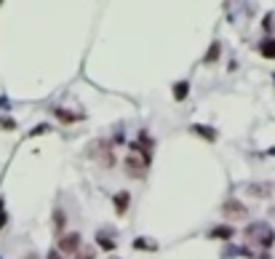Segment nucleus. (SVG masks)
I'll use <instances>...</instances> for the list:
<instances>
[{
	"instance_id": "f257e3e1",
	"label": "nucleus",
	"mask_w": 275,
	"mask_h": 259,
	"mask_svg": "<svg viewBox=\"0 0 275 259\" xmlns=\"http://www.w3.org/2000/svg\"><path fill=\"white\" fill-rule=\"evenodd\" d=\"M123 168H126V174H128V177L145 179L147 177V168H150V155H147V153H131L123 160Z\"/></svg>"
},
{
	"instance_id": "f03ea898",
	"label": "nucleus",
	"mask_w": 275,
	"mask_h": 259,
	"mask_svg": "<svg viewBox=\"0 0 275 259\" xmlns=\"http://www.w3.org/2000/svg\"><path fill=\"white\" fill-rule=\"evenodd\" d=\"M222 214H225V219H230V222H243V219H249V206H243L240 200L230 198L222 206Z\"/></svg>"
},
{
	"instance_id": "7ed1b4c3",
	"label": "nucleus",
	"mask_w": 275,
	"mask_h": 259,
	"mask_svg": "<svg viewBox=\"0 0 275 259\" xmlns=\"http://www.w3.org/2000/svg\"><path fill=\"white\" fill-rule=\"evenodd\" d=\"M246 235H249V238H259L262 249H267V246L275 243V230L267 227V224H251V227L246 230Z\"/></svg>"
},
{
	"instance_id": "20e7f679",
	"label": "nucleus",
	"mask_w": 275,
	"mask_h": 259,
	"mask_svg": "<svg viewBox=\"0 0 275 259\" xmlns=\"http://www.w3.org/2000/svg\"><path fill=\"white\" fill-rule=\"evenodd\" d=\"M80 249H83L80 233H62V238H59V251L62 254H78Z\"/></svg>"
},
{
	"instance_id": "39448f33",
	"label": "nucleus",
	"mask_w": 275,
	"mask_h": 259,
	"mask_svg": "<svg viewBox=\"0 0 275 259\" xmlns=\"http://www.w3.org/2000/svg\"><path fill=\"white\" fill-rule=\"evenodd\" d=\"M91 155H96V160L102 163L105 168H112L115 166V153H112V142H99L94 150H91Z\"/></svg>"
},
{
	"instance_id": "423d86ee",
	"label": "nucleus",
	"mask_w": 275,
	"mask_h": 259,
	"mask_svg": "<svg viewBox=\"0 0 275 259\" xmlns=\"http://www.w3.org/2000/svg\"><path fill=\"white\" fill-rule=\"evenodd\" d=\"M246 195H249V198H270V195H273V184H267V182H251L249 187H246Z\"/></svg>"
},
{
	"instance_id": "0eeeda50",
	"label": "nucleus",
	"mask_w": 275,
	"mask_h": 259,
	"mask_svg": "<svg viewBox=\"0 0 275 259\" xmlns=\"http://www.w3.org/2000/svg\"><path fill=\"white\" fill-rule=\"evenodd\" d=\"M112 203H115V214H120V217H123L126 211H128V203H131V195L126 193H115V198H112Z\"/></svg>"
},
{
	"instance_id": "6e6552de",
	"label": "nucleus",
	"mask_w": 275,
	"mask_h": 259,
	"mask_svg": "<svg viewBox=\"0 0 275 259\" xmlns=\"http://www.w3.org/2000/svg\"><path fill=\"white\" fill-rule=\"evenodd\" d=\"M233 233H235L233 227H227V224H222V227L211 230V233H209V238H216V240H230V238H233Z\"/></svg>"
},
{
	"instance_id": "1a4fd4ad",
	"label": "nucleus",
	"mask_w": 275,
	"mask_h": 259,
	"mask_svg": "<svg viewBox=\"0 0 275 259\" xmlns=\"http://www.w3.org/2000/svg\"><path fill=\"white\" fill-rule=\"evenodd\" d=\"M54 115H56V118H59V120H62V123H78V120H80V115H78V112H70V110H62V107H56V110H54Z\"/></svg>"
},
{
	"instance_id": "9d476101",
	"label": "nucleus",
	"mask_w": 275,
	"mask_h": 259,
	"mask_svg": "<svg viewBox=\"0 0 275 259\" xmlns=\"http://www.w3.org/2000/svg\"><path fill=\"white\" fill-rule=\"evenodd\" d=\"M134 249L136 251H158V243L152 238H136L134 240Z\"/></svg>"
},
{
	"instance_id": "9b49d317",
	"label": "nucleus",
	"mask_w": 275,
	"mask_h": 259,
	"mask_svg": "<svg viewBox=\"0 0 275 259\" xmlns=\"http://www.w3.org/2000/svg\"><path fill=\"white\" fill-rule=\"evenodd\" d=\"M187 94H190V83H187V80H179V83L174 86V99H176V102H185Z\"/></svg>"
},
{
	"instance_id": "f8f14e48",
	"label": "nucleus",
	"mask_w": 275,
	"mask_h": 259,
	"mask_svg": "<svg viewBox=\"0 0 275 259\" xmlns=\"http://www.w3.org/2000/svg\"><path fill=\"white\" fill-rule=\"evenodd\" d=\"M259 51H262V56H267V59H275V38H267L259 46Z\"/></svg>"
},
{
	"instance_id": "ddd939ff",
	"label": "nucleus",
	"mask_w": 275,
	"mask_h": 259,
	"mask_svg": "<svg viewBox=\"0 0 275 259\" xmlns=\"http://www.w3.org/2000/svg\"><path fill=\"white\" fill-rule=\"evenodd\" d=\"M96 243L102 246V251H112V249H115V240L107 238L105 233H96Z\"/></svg>"
},
{
	"instance_id": "4468645a",
	"label": "nucleus",
	"mask_w": 275,
	"mask_h": 259,
	"mask_svg": "<svg viewBox=\"0 0 275 259\" xmlns=\"http://www.w3.org/2000/svg\"><path fill=\"white\" fill-rule=\"evenodd\" d=\"M219 51H222L219 43H211V48L206 51V64H214V61L219 59Z\"/></svg>"
},
{
	"instance_id": "2eb2a0df",
	"label": "nucleus",
	"mask_w": 275,
	"mask_h": 259,
	"mask_svg": "<svg viewBox=\"0 0 275 259\" xmlns=\"http://www.w3.org/2000/svg\"><path fill=\"white\" fill-rule=\"evenodd\" d=\"M54 224H56V235L62 238V230H64V211H62V208L54 211Z\"/></svg>"
},
{
	"instance_id": "dca6fc26",
	"label": "nucleus",
	"mask_w": 275,
	"mask_h": 259,
	"mask_svg": "<svg viewBox=\"0 0 275 259\" xmlns=\"http://www.w3.org/2000/svg\"><path fill=\"white\" fill-rule=\"evenodd\" d=\"M192 131H195V134H200V137H203L206 142H214V139H216V134L211 131V128H203V126H192Z\"/></svg>"
},
{
	"instance_id": "f3484780",
	"label": "nucleus",
	"mask_w": 275,
	"mask_h": 259,
	"mask_svg": "<svg viewBox=\"0 0 275 259\" xmlns=\"http://www.w3.org/2000/svg\"><path fill=\"white\" fill-rule=\"evenodd\" d=\"M94 257H96V251L91 249V246H85L83 251H78V259H94Z\"/></svg>"
},
{
	"instance_id": "a211bd4d",
	"label": "nucleus",
	"mask_w": 275,
	"mask_h": 259,
	"mask_svg": "<svg viewBox=\"0 0 275 259\" xmlns=\"http://www.w3.org/2000/svg\"><path fill=\"white\" fill-rule=\"evenodd\" d=\"M3 224H5V211H3V203H0V230H3Z\"/></svg>"
},
{
	"instance_id": "6ab92c4d",
	"label": "nucleus",
	"mask_w": 275,
	"mask_h": 259,
	"mask_svg": "<svg viewBox=\"0 0 275 259\" xmlns=\"http://www.w3.org/2000/svg\"><path fill=\"white\" fill-rule=\"evenodd\" d=\"M45 259H64V257H62V254H59V251H51V254H48V257H45Z\"/></svg>"
}]
</instances>
